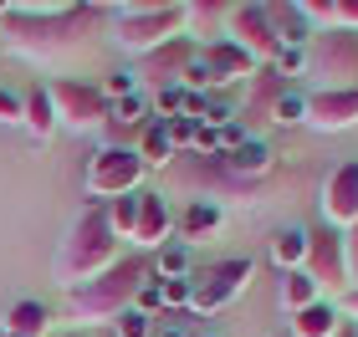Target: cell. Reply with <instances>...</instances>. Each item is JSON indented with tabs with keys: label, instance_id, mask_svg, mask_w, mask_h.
Masks as SVG:
<instances>
[{
	"label": "cell",
	"instance_id": "43",
	"mask_svg": "<svg viewBox=\"0 0 358 337\" xmlns=\"http://www.w3.org/2000/svg\"><path fill=\"white\" fill-rule=\"evenodd\" d=\"M189 337H220V332H210V327H194V332H189Z\"/></svg>",
	"mask_w": 358,
	"mask_h": 337
},
{
	"label": "cell",
	"instance_id": "44",
	"mask_svg": "<svg viewBox=\"0 0 358 337\" xmlns=\"http://www.w3.org/2000/svg\"><path fill=\"white\" fill-rule=\"evenodd\" d=\"M57 337H87V332H83V327H72V332H57Z\"/></svg>",
	"mask_w": 358,
	"mask_h": 337
},
{
	"label": "cell",
	"instance_id": "12",
	"mask_svg": "<svg viewBox=\"0 0 358 337\" xmlns=\"http://www.w3.org/2000/svg\"><path fill=\"white\" fill-rule=\"evenodd\" d=\"M322 225H333V230H353L358 225V158L338 164L322 179Z\"/></svg>",
	"mask_w": 358,
	"mask_h": 337
},
{
	"label": "cell",
	"instance_id": "33",
	"mask_svg": "<svg viewBox=\"0 0 358 337\" xmlns=\"http://www.w3.org/2000/svg\"><path fill=\"white\" fill-rule=\"evenodd\" d=\"M128 92H143V87H138V77H134V67H123V72H108V82H103V98H108V103H118V98H128Z\"/></svg>",
	"mask_w": 358,
	"mask_h": 337
},
{
	"label": "cell",
	"instance_id": "31",
	"mask_svg": "<svg viewBox=\"0 0 358 337\" xmlns=\"http://www.w3.org/2000/svg\"><path fill=\"white\" fill-rule=\"evenodd\" d=\"M271 118H276V123H307V92H297V87H287L282 98H276V107H271Z\"/></svg>",
	"mask_w": 358,
	"mask_h": 337
},
{
	"label": "cell",
	"instance_id": "41",
	"mask_svg": "<svg viewBox=\"0 0 358 337\" xmlns=\"http://www.w3.org/2000/svg\"><path fill=\"white\" fill-rule=\"evenodd\" d=\"M194 327H185V322H159L154 327V337H189Z\"/></svg>",
	"mask_w": 358,
	"mask_h": 337
},
{
	"label": "cell",
	"instance_id": "29",
	"mask_svg": "<svg viewBox=\"0 0 358 337\" xmlns=\"http://www.w3.org/2000/svg\"><path fill=\"white\" fill-rule=\"evenodd\" d=\"M297 10L313 31H338V0H297Z\"/></svg>",
	"mask_w": 358,
	"mask_h": 337
},
{
	"label": "cell",
	"instance_id": "34",
	"mask_svg": "<svg viewBox=\"0 0 358 337\" xmlns=\"http://www.w3.org/2000/svg\"><path fill=\"white\" fill-rule=\"evenodd\" d=\"M134 307H138L143 317H154V322H159V312H164V292H159V276H149V281H143V286H138V297H134Z\"/></svg>",
	"mask_w": 358,
	"mask_h": 337
},
{
	"label": "cell",
	"instance_id": "3",
	"mask_svg": "<svg viewBox=\"0 0 358 337\" xmlns=\"http://www.w3.org/2000/svg\"><path fill=\"white\" fill-rule=\"evenodd\" d=\"M92 15L97 10H87V6H72L67 15H41V21L36 15H10L6 10V31H0V36L10 41V52H21L31 61H62L67 52L83 46Z\"/></svg>",
	"mask_w": 358,
	"mask_h": 337
},
{
	"label": "cell",
	"instance_id": "37",
	"mask_svg": "<svg viewBox=\"0 0 358 337\" xmlns=\"http://www.w3.org/2000/svg\"><path fill=\"white\" fill-rule=\"evenodd\" d=\"M21 112H26V98L10 92V87H0V123H21Z\"/></svg>",
	"mask_w": 358,
	"mask_h": 337
},
{
	"label": "cell",
	"instance_id": "25",
	"mask_svg": "<svg viewBox=\"0 0 358 337\" xmlns=\"http://www.w3.org/2000/svg\"><path fill=\"white\" fill-rule=\"evenodd\" d=\"M46 322H52V312L41 307V301H10V312L0 317V327H10V332H21V337H41L46 332Z\"/></svg>",
	"mask_w": 358,
	"mask_h": 337
},
{
	"label": "cell",
	"instance_id": "28",
	"mask_svg": "<svg viewBox=\"0 0 358 337\" xmlns=\"http://www.w3.org/2000/svg\"><path fill=\"white\" fill-rule=\"evenodd\" d=\"M143 195V189H138ZM138 195H123V200H108V225L118 240H134V225H138Z\"/></svg>",
	"mask_w": 358,
	"mask_h": 337
},
{
	"label": "cell",
	"instance_id": "13",
	"mask_svg": "<svg viewBox=\"0 0 358 337\" xmlns=\"http://www.w3.org/2000/svg\"><path fill=\"white\" fill-rule=\"evenodd\" d=\"M353 123H358V87L307 92V128H317V133H343Z\"/></svg>",
	"mask_w": 358,
	"mask_h": 337
},
{
	"label": "cell",
	"instance_id": "21",
	"mask_svg": "<svg viewBox=\"0 0 358 337\" xmlns=\"http://www.w3.org/2000/svg\"><path fill=\"white\" fill-rule=\"evenodd\" d=\"M220 204L215 200H189L185 204V210H179V235H185V246H194V240H200V235H210V230H220Z\"/></svg>",
	"mask_w": 358,
	"mask_h": 337
},
{
	"label": "cell",
	"instance_id": "18",
	"mask_svg": "<svg viewBox=\"0 0 358 337\" xmlns=\"http://www.w3.org/2000/svg\"><path fill=\"white\" fill-rule=\"evenodd\" d=\"M338 327H343V312H338L333 301L322 297V301H313V307L292 312V327H287V337H333Z\"/></svg>",
	"mask_w": 358,
	"mask_h": 337
},
{
	"label": "cell",
	"instance_id": "8",
	"mask_svg": "<svg viewBox=\"0 0 358 337\" xmlns=\"http://www.w3.org/2000/svg\"><path fill=\"white\" fill-rule=\"evenodd\" d=\"M52 107H57V128H72V133H97L108 123V98L103 87L77 82V77H57L52 87Z\"/></svg>",
	"mask_w": 358,
	"mask_h": 337
},
{
	"label": "cell",
	"instance_id": "1",
	"mask_svg": "<svg viewBox=\"0 0 358 337\" xmlns=\"http://www.w3.org/2000/svg\"><path fill=\"white\" fill-rule=\"evenodd\" d=\"M118 246L123 240L113 235V225H108V204H87V210L72 220V230L57 250V281L72 292V286L103 276V271L118 261Z\"/></svg>",
	"mask_w": 358,
	"mask_h": 337
},
{
	"label": "cell",
	"instance_id": "40",
	"mask_svg": "<svg viewBox=\"0 0 358 337\" xmlns=\"http://www.w3.org/2000/svg\"><path fill=\"white\" fill-rule=\"evenodd\" d=\"M338 312H343L348 322H358V286H348V292H343V307H338Z\"/></svg>",
	"mask_w": 358,
	"mask_h": 337
},
{
	"label": "cell",
	"instance_id": "14",
	"mask_svg": "<svg viewBox=\"0 0 358 337\" xmlns=\"http://www.w3.org/2000/svg\"><path fill=\"white\" fill-rule=\"evenodd\" d=\"M200 61L210 67V77H215V92L251 82L256 67H262V61H256L251 52H241L236 41H210V46H200Z\"/></svg>",
	"mask_w": 358,
	"mask_h": 337
},
{
	"label": "cell",
	"instance_id": "2",
	"mask_svg": "<svg viewBox=\"0 0 358 337\" xmlns=\"http://www.w3.org/2000/svg\"><path fill=\"white\" fill-rule=\"evenodd\" d=\"M154 276V261L149 255H118L103 276H92L83 286H72L67 292V312L77 317V322H113L118 312L134 307L138 286Z\"/></svg>",
	"mask_w": 358,
	"mask_h": 337
},
{
	"label": "cell",
	"instance_id": "7",
	"mask_svg": "<svg viewBox=\"0 0 358 337\" xmlns=\"http://www.w3.org/2000/svg\"><path fill=\"white\" fill-rule=\"evenodd\" d=\"M143 158L134 149H97L87 158V195L97 204H108V200H123V195H138L143 189Z\"/></svg>",
	"mask_w": 358,
	"mask_h": 337
},
{
	"label": "cell",
	"instance_id": "24",
	"mask_svg": "<svg viewBox=\"0 0 358 337\" xmlns=\"http://www.w3.org/2000/svg\"><path fill=\"white\" fill-rule=\"evenodd\" d=\"M282 307H287V317L292 312H302V307H313V301H322V286L307 276V271H282Z\"/></svg>",
	"mask_w": 358,
	"mask_h": 337
},
{
	"label": "cell",
	"instance_id": "38",
	"mask_svg": "<svg viewBox=\"0 0 358 337\" xmlns=\"http://www.w3.org/2000/svg\"><path fill=\"white\" fill-rule=\"evenodd\" d=\"M343 255H348V281L358 286V225L343 230Z\"/></svg>",
	"mask_w": 358,
	"mask_h": 337
},
{
	"label": "cell",
	"instance_id": "35",
	"mask_svg": "<svg viewBox=\"0 0 358 337\" xmlns=\"http://www.w3.org/2000/svg\"><path fill=\"white\" fill-rule=\"evenodd\" d=\"M271 67L282 77H307V52H302V46H282V52L271 57Z\"/></svg>",
	"mask_w": 358,
	"mask_h": 337
},
{
	"label": "cell",
	"instance_id": "42",
	"mask_svg": "<svg viewBox=\"0 0 358 337\" xmlns=\"http://www.w3.org/2000/svg\"><path fill=\"white\" fill-rule=\"evenodd\" d=\"M333 337H358V322H348V317H343V327H338Z\"/></svg>",
	"mask_w": 358,
	"mask_h": 337
},
{
	"label": "cell",
	"instance_id": "16",
	"mask_svg": "<svg viewBox=\"0 0 358 337\" xmlns=\"http://www.w3.org/2000/svg\"><path fill=\"white\" fill-rule=\"evenodd\" d=\"M220 164H225V174L231 179H241V184H256L262 174H271V164H276V149L266 138H246V143H236L231 153H220Z\"/></svg>",
	"mask_w": 358,
	"mask_h": 337
},
{
	"label": "cell",
	"instance_id": "23",
	"mask_svg": "<svg viewBox=\"0 0 358 337\" xmlns=\"http://www.w3.org/2000/svg\"><path fill=\"white\" fill-rule=\"evenodd\" d=\"M271 261L282 271H302L307 266V230L302 225H287V230L271 235Z\"/></svg>",
	"mask_w": 358,
	"mask_h": 337
},
{
	"label": "cell",
	"instance_id": "4",
	"mask_svg": "<svg viewBox=\"0 0 358 337\" xmlns=\"http://www.w3.org/2000/svg\"><path fill=\"white\" fill-rule=\"evenodd\" d=\"M185 36V6H123L113 10V41L134 57H149L159 46Z\"/></svg>",
	"mask_w": 358,
	"mask_h": 337
},
{
	"label": "cell",
	"instance_id": "20",
	"mask_svg": "<svg viewBox=\"0 0 358 337\" xmlns=\"http://www.w3.org/2000/svg\"><path fill=\"white\" fill-rule=\"evenodd\" d=\"M271 26H276V41H282V46H302V52H313L317 31L307 26V15L297 10V0H292V6H271Z\"/></svg>",
	"mask_w": 358,
	"mask_h": 337
},
{
	"label": "cell",
	"instance_id": "9",
	"mask_svg": "<svg viewBox=\"0 0 358 337\" xmlns=\"http://www.w3.org/2000/svg\"><path fill=\"white\" fill-rule=\"evenodd\" d=\"M307 276H313L322 292H348V255H343V230L333 225H313L307 230Z\"/></svg>",
	"mask_w": 358,
	"mask_h": 337
},
{
	"label": "cell",
	"instance_id": "10",
	"mask_svg": "<svg viewBox=\"0 0 358 337\" xmlns=\"http://www.w3.org/2000/svg\"><path fill=\"white\" fill-rule=\"evenodd\" d=\"M225 41H236L241 52H251V57L266 67V61L282 52V41H276V26H271V6H231Z\"/></svg>",
	"mask_w": 358,
	"mask_h": 337
},
{
	"label": "cell",
	"instance_id": "27",
	"mask_svg": "<svg viewBox=\"0 0 358 337\" xmlns=\"http://www.w3.org/2000/svg\"><path fill=\"white\" fill-rule=\"evenodd\" d=\"M108 118H113V123H128V128H143V123L154 118V107H149V92H128V98L108 103Z\"/></svg>",
	"mask_w": 358,
	"mask_h": 337
},
{
	"label": "cell",
	"instance_id": "45",
	"mask_svg": "<svg viewBox=\"0 0 358 337\" xmlns=\"http://www.w3.org/2000/svg\"><path fill=\"white\" fill-rule=\"evenodd\" d=\"M0 337H21V332H10V327H0Z\"/></svg>",
	"mask_w": 358,
	"mask_h": 337
},
{
	"label": "cell",
	"instance_id": "5",
	"mask_svg": "<svg viewBox=\"0 0 358 337\" xmlns=\"http://www.w3.org/2000/svg\"><path fill=\"white\" fill-rule=\"evenodd\" d=\"M307 77H313V92L358 87V31H317L313 52H307Z\"/></svg>",
	"mask_w": 358,
	"mask_h": 337
},
{
	"label": "cell",
	"instance_id": "26",
	"mask_svg": "<svg viewBox=\"0 0 358 337\" xmlns=\"http://www.w3.org/2000/svg\"><path fill=\"white\" fill-rule=\"evenodd\" d=\"M149 261H154V276H159V281L194 276V261H189V246H185V240H169V246H159Z\"/></svg>",
	"mask_w": 358,
	"mask_h": 337
},
{
	"label": "cell",
	"instance_id": "17",
	"mask_svg": "<svg viewBox=\"0 0 358 337\" xmlns=\"http://www.w3.org/2000/svg\"><path fill=\"white\" fill-rule=\"evenodd\" d=\"M225 21H231V6H225V0H189L185 6V36L194 46L225 41Z\"/></svg>",
	"mask_w": 358,
	"mask_h": 337
},
{
	"label": "cell",
	"instance_id": "19",
	"mask_svg": "<svg viewBox=\"0 0 358 337\" xmlns=\"http://www.w3.org/2000/svg\"><path fill=\"white\" fill-rule=\"evenodd\" d=\"M134 153L143 158V169H169L174 164V143H169V128H164V118H149L143 123V133H138V143H134Z\"/></svg>",
	"mask_w": 358,
	"mask_h": 337
},
{
	"label": "cell",
	"instance_id": "39",
	"mask_svg": "<svg viewBox=\"0 0 358 337\" xmlns=\"http://www.w3.org/2000/svg\"><path fill=\"white\" fill-rule=\"evenodd\" d=\"M338 26L358 31V0H338Z\"/></svg>",
	"mask_w": 358,
	"mask_h": 337
},
{
	"label": "cell",
	"instance_id": "32",
	"mask_svg": "<svg viewBox=\"0 0 358 337\" xmlns=\"http://www.w3.org/2000/svg\"><path fill=\"white\" fill-rule=\"evenodd\" d=\"M159 292H164V312H189V301H194V276L159 281Z\"/></svg>",
	"mask_w": 358,
	"mask_h": 337
},
{
	"label": "cell",
	"instance_id": "11",
	"mask_svg": "<svg viewBox=\"0 0 358 337\" xmlns=\"http://www.w3.org/2000/svg\"><path fill=\"white\" fill-rule=\"evenodd\" d=\"M194 57H200V46H194L189 36H174L169 46H159V52L138 57L134 77H138V87H143V92H159V87H179V82H185V72H189V61H194Z\"/></svg>",
	"mask_w": 358,
	"mask_h": 337
},
{
	"label": "cell",
	"instance_id": "15",
	"mask_svg": "<svg viewBox=\"0 0 358 337\" xmlns=\"http://www.w3.org/2000/svg\"><path fill=\"white\" fill-rule=\"evenodd\" d=\"M169 230H174V210H169V200L159 195V189H143L138 195V225H134V246L143 250H159V246H169Z\"/></svg>",
	"mask_w": 358,
	"mask_h": 337
},
{
	"label": "cell",
	"instance_id": "22",
	"mask_svg": "<svg viewBox=\"0 0 358 337\" xmlns=\"http://www.w3.org/2000/svg\"><path fill=\"white\" fill-rule=\"evenodd\" d=\"M21 123H26L31 138H52V133H57V107H52V92H46V87H31V92H26Z\"/></svg>",
	"mask_w": 358,
	"mask_h": 337
},
{
	"label": "cell",
	"instance_id": "36",
	"mask_svg": "<svg viewBox=\"0 0 358 337\" xmlns=\"http://www.w3.org/2000/svg\"><path fill=\"white\" fill-rule=\"evenodd\" d=\"M164 128H169V143H174V149H194V133H200V123H194V118L179 112V118H169Z\"/></svg>",
	"mask_w": 358,
	"mask_h": 337
},
{
	"label": "cell",
	"instance_id": "30",
	"mask_svg": "<svg viewBox=\"0 0 358 337\" xmlns=\"http://www.w3.org/2000/svg\"><path fill=\"white\" fill-rule=\"evenodd\" d=\"M154 317H143L138 307H128V312H118L113 317V337H154Z\"/></svg>",
	"mask_w": 358,
	"mask_h": 337
},
{
	"label": "cell",
	"instance_id": "6",
	"mask_svg": "<svg viewBox=\"0 0 358 337\" xmlns=\"http://www.w3.org/2000/svg\"><path fill=\"white\" fill-rule=\"evenodd\" d=\"M251 276H256V261H251V255H231V261H215V266L194 271V301H189V312H194V317L225 312V307H231V301L251 286Z\"/></svg>",
	"mask_w": 358,
	"mask_h": 337
}]
</instances>
